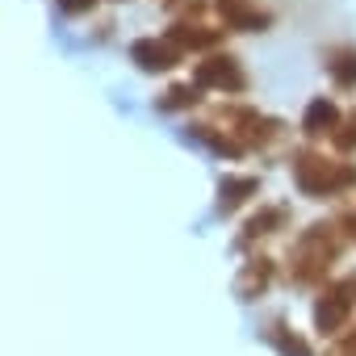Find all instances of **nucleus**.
<instances>
[{
	"instance_id": "1",
	"label": "nucleus",
	"mask_w": 356,
	"mask_h": 356,
	"mask_svg": "<svg viewBox=\"0 0 356 356\" xmlns=\"http://www.w3.org/2000/svg\"><path fill=\"white\" fill-rule=\"evenodd\" d=\"M130 55H134V63H138V67H147V72H163V67H172V63H176L172 47H159V42H151V38L134 42V47H130Z\"/></svg>"
},
{
	"instance_id": "2",
	"label": "nucleus",
	"mask_w": 356,
	"mask_h": 356,
	"mask_svg": "<svg viewBox=\"0 0 356 356\" xmlns=\"http://www.w3.org/2000/svg\"><path fill=\"white\" fill-rule=\"evenodd\" d=\"M197 80H202V84H222V88H243V76L235 72V63H231V59H214V63H202Z\"/></svg>"
},
{
	"instance_id": "3",
	"label": "nucleus",
	"mask_w": 356,
	"mask_h": 356,
	"mask_svg": "<svg viewBox=\"0 0 356 356\" xmlns=\"http://www.w3.org/2000/svg\"><path fill=\"white\" fill-rule=\"evenodd\" d=\"M218 9H222V17H227L231 26H239V30H264V26H268V17H264V13H252L243 0H222Z\"/></svg>"
},
{
	"instance_id": "4",
	"label": "nucleus",
	"mask_w": 356,
	"mask_h": 356,
	"mask_svg": "<svg viewBox=\"0 0 356 356\" xmlns=\"http://www.w3.org/2000/svg\"><path fill=\"white\" fill-rule=\"evenodd\" d=\"M248 193H256V181H252V176H243V181H222V197H218V210L222 214H231Z\"/></svg>"
},
{
	"instance_id": "5",
	"label": "nucleus",
	"mask_w": 356,
	"mask_h": 356,
	"mask_svg": "<svg viewBox=\"0 0 356 356\" xmlns=\"http://www.w3.org/2000/svg\"><path fill=\"white\" fill-rule=\"evenodd\" d=\"M331 122H335V105L314 101V105H310V113H306V130H310V134H323Z\"/></svg>"
},
{
	"instance_id": "6",
	"label": "nucleus",
	"mask_w": 356,
	"mask_h": 356,
	"mask_svg": "<svg viewBox=\"0 0 356 356\" xmlns=\"http://www.w3.org/2000/svg\"><path fill=\"white\" fill-rule=\"evenodd\" d=\"M331 72H335L339 84H356V51H339L335 63H331Z\"/></svg>"
},
{
	"instance_id": "7",
	"label": "nucleus",
	"mask_w": 356,
	"mask_h": 356,
	"mask_svg": "<svg viewBox=\"0 0 356 356\" xmlns=\"http://www.w3.org/2000/svg\"><path fill=\"white\" fill-rule=\"evenodd\" d=\"M189 92H193V88H172V92H168V101H163V105H168V109H172V105H189V101H193V97H189Z\"/></svg>"
},
{
	"instance_id": "8",
	"label": "nucleus",
	"mask_w": 356,
	"mask_h": 356,
	"mask_svg": "<svg viewBox=\"0 0 356 356\" xmlns=\"http://www.w3.org/2000/svg\"><path fill=\"white\" fill-rule=\"evenodd\" d=\"M88 5H92V0H59L63 13H80V9H88Z\"/></svg>"
}]
</instances>
